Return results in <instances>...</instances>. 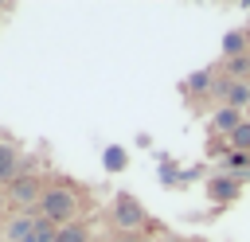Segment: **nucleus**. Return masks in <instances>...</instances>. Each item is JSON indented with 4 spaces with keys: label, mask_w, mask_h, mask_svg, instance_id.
<instances>
[{
    "label": "nucleus",
    "mask_w": 250,
    "mask_h": 242,
    "mask_svg": "<svg viewBox=\"0 0 250 242\" xmlns=\"http://www.w3.org/2000/svg\"><path fill=\"white\" fill-rule=\"evenodd\" d=\"M39 215H43L47 222H55V226H70V222H78V215H82V199H78V191L66 187V183L47 187V191H43V203H39Z\"/></svg>",
    "instance_id": "nucleus-1"
},
{
    "label": "nucleus",
    "mask_w": 250,
    "mask_h": 242,
    "mask_svg": "<svg viewBox=\"0 0 250 242\" xmlns=\"http://www.w3.org/2000/svg\"><path fill=\"white\" fill-rule=\"evenodd\" d=\"M113 222H117L121 230H141V226L148 222V211L141 207V199H137V195L117 191V195H113Z\"/></svg>",
    "instance_id": "nucleus-2"
},
{
    "label": "nucleus",
    "mask_w": 250,
    "mask_h": 242,
    "mask_svg": "<svg viewBox=\"0 0 250 242\" xmlns=\"http://www.w3.org/2000/svg\"><path fill=\"white\" fill-rule=\"evenodd\" d=\"M203 191H207V199H211V203L230 207V203L242 195V180H238V176H230V172H223V176H211Z\"/></svg>",
    "instance_id": "nucleus-3"
},
{
    "label": "nucleus",
    "mask_w": 250,
    "mask_h": 242,
    "mask_svg": "<svg viewBox=\"0 0 250 242\" xmlns=\"http://www.w3.org/2000/svg\"><path fill=\"white\" fill-rule=\"evenodd\" d=\"M43 180L39 176H20L12 187H8V195H12V203H23V207H39L43 203Z\"/></svg>",
    "instance_id": "nucleus-4"
},
{
    "label": "nucleus",
    "mask_w": 250,
    "mask_h": 242,
    "mask_svg": "<svg viewBox=\"0 0 250 242\" xmlns=\"http://www.w3.org/2000/svg\"><path fill=\"white\" fill-rule=\"evenodd\" d=\"M20 180V152H16V144H8V141H0V183H16Z\"/></svg>",
    "instance_id": "nucleus-5"
},
{
    "label": "nucleus",
    "mask_w": 250,
    "mask_h": 242,
    "mask_svg": "<svg viewBox=\"0 0 250 242\" xmlns=\"http://www.w3.org/2000/svg\"><path fill=\"white\" fill-rule=\"evenodd\" d=\"M238 125H242V109H234V105H227V101H223V105L215 109V117H211V129L223 133V137H230Z\"/></svg>",
    "instance_id": "nucleus-6"
},
{
    "label": "nucleus",
    "mask_w": 250,
    "mask_h": 242,
    "mask_svg": "<svg viewBox=\"0 0 250 242\" xmlns=\"http://www.w3.org/2000/svg\"><path fill=\"white\" fill-rule=\"evenodd\" d=\"M4 238H8V242H35V219L16 215V219L8 222V230H4Z\"/></svg>",
    "instance_id": "nucleus-7"
},
{
    "label": "nucleus",
    "mask_w": 250,
    "mask_h": 242,
    "mask_svg": "<svg viewBox=\"0 0 250 242\" xmlns=\"http://www.w3.org/2000/svg\"><path fill=\"white\" fill-rule=\"evenodd\" d=\"M227 105H234V109H250V78H242V82H227Z\"/></svg>",
    "instance_id": "nucleus-8"
},
{
    "label": "nucleus",
    "mask_w": 250,
    "mask_h": 242,
    "mask_svg": "<svg viewBox=\"0 0 250 242\" xmlns=\"http://www.w3.org/2000/svg\"><path fill=\"white\" fill-rule=\"evenodd\" d=\"M250 43H246V31H227L223 35V55L227 59H246Z\"/></svg>",
    "instance_id": "nucleus-9"
},
{
    "label": "nucleus",
    "mask_w": 250,
    "mask_h": 242,
    "mask_svg": "<svg viewBox=\"0 0 250 242\" xmlns=\"http://www.w3.org/2000/svg\"><path fill=\"white\" fill-rule=\"evenodd\" d=\"M102 164H105V172H125V168H129V152H125L121 144H109V148L102 152Z\"/></svg>",
    "instance_id": "nucleus-10"
},
{
    "label": "nucleus",
    "mask_w": 250,
    "mask_h": 242,
    "mask_svg": "<svg viewBox=\"0 0 250 242\" xmlns=\"http://www.w3.org/2000/svg\"><path fill=\"white\" fill-rule=\"evenodd\" d=\"M227 148H234V152H246V156H250V121H242V125L227 137Z\"/></svg>",
    "instance_id": "nucleus-11"
},
{
    "label": "nucleus",
    "mask_w": 250,
    "mask_h": 242,
    "mask_svg": "<svg viewBox=\"0 0 250 242\" xmlns=\"http://www.w3.org/2000/svg\"><path fill=\"white\" fill-rule=\"evenodd\" d=\"M199 90H203V94L211 90V70H195V74L184 78V94H199Z\"/></svg>",
    "instance_id": "nucleus-12"
},
{
    "label": "nucleus",
    "mask_w": 250,
    "mask_h": 242,
    "mask_svg": "<svg viewBox=\"0 0 250 242\" xmlns=\"http://www.w3.org/2000/svg\"><path fill=\"white\" fill-rule=\"evenodd\" d=\"M55 242H90V230H86L82 222H70V226H59Z\"/></svg>",
    "instance_id": "nucleus-13"
},
{
    "label": "nucleus",
    "mask_w": 250,
    "mask_h": 242,
    "mask_svg": "<svg viewBox=\"0 0 250 242\" xmlns=\"http://www.w3.org/2000/svg\"><path fill=\"white\" fill-rule=\"evenodd\" d=\"M227 168H230V176H234L238 168H246V172H250V156H246V152H234V148H227Z\"/></svg>",
    "instance_id": "nucleus-14"
},
{
    "label": "nucleus",
    "mask_w": 250,
    "mask_h": 242,
    "mask_svg": "<svg viewBox=\"0 0 250 242\" xmlns=\"http://www.w3.org/2000/svg\"><path fill=\"white\" fill-rule=\"evenodd\" d=\"M246 78H250V74H246Z\"/></svg>",
    "instance_id": "nucleus-15"
}]
</instances>
